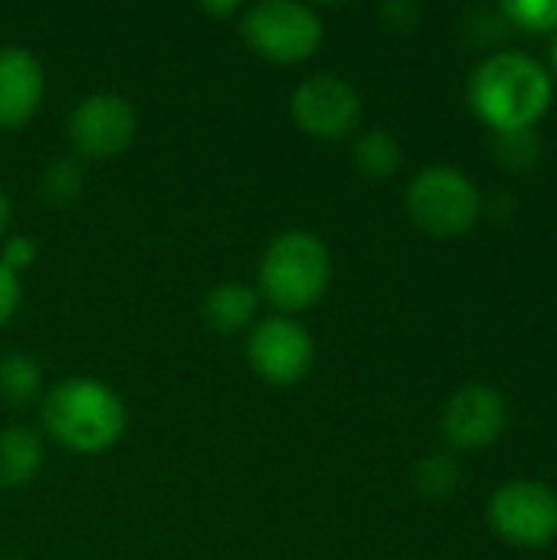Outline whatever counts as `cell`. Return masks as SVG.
<instances>
[{
  "instance_id": "1",
  "label": "cell",
  "mask_w": 557,
  "mask_h": 560,
  "mask_svg": "<svg viewBox=\"0 0 557 560\" xmlns=\"http://www.w3.org/2000/svg\"><path fill=\"white\" fill-rule=\"evenodd\" d=\"M466 102L492 135L525 131L548 115L555 102V79L532 52H489L466 82Z\"/></svg>"
},
{
  "instance_id": "2",
  "label": "cell",
  "mask_w": 557,
  "mask_h": 560,
  "mask_svg": "<svg viewBox=\"0 0 557 560\" xmlns=\"http://www.w3.org/2000/svg\"><path fill=\"white\" fill-rule=\"evenodd\" d=\"M43 427L46 433L76 456L108 453L128 423L125 400L115 387L95 377H66L43 394Z\"/></svg>"
},
{
  "instance_id": "3",
  "label": "cell",
  "mask_w": 557,
  "mask_h": 560,
  "mask_svg": "<svg viewBox=\"0 0 557 560\" xmlns=\"http://www.w3.org/2000/svg\"><path fill=\"white\" fill-rule=\"evenodd\" d=\"M332 285V253L325 240L312 230H286L279 233L256 272V292L279 315H299L325 299Z\"/></svg>"
},
{
  "instance_id": "4",
  "label": "cell",
  "mask_w": 557,
  "mask_h": 560,
  "mask_svg": "<svg viewBox=\"0 0 557 560\" xmlns=\"http://www.w3.org/2000/svg\"><path fill=\"white\" fill-rule=\"evenodd\" d=\"M407 217L417 230L437 240H456L469 233L483 217V194L476 180L450 164L420 167L404 190Z\"/></svg>"
},
{
  "instance_id": "5",
  "label": "cell",
  "mask_w": 557,
  "mask_h": 560,
  "mask_svg": "<svg viewBox=\"0 0 557 560\" xmlns=\"http://www.w3.org/2000/svg\"><path fill=\"white\" fill-rule=\"evenodd\" d=\"M240 36L259 59L276 66H299L318 52L325 23L309 3L259 0L240 10Z\"/></svg>"
},
{
  "instance_id": "6",
  "label": "cell",
  "mask_w": 557,
  "mask_h": 560,
  "mask_svg": "<svg viewBox=\"0 0 557 560\" xmlns=\"http://www.w3.org/2000/svg\"><path fill=\"white\" fill-rule=\"evenodd\" d=\"M486 522L506 545L542 551L557 541V492L538 479L502 482L489 495Z\"/></svg>"
},
{
  "instance_id": "7",
  "label": "cell",
  "mask_w": 557,
  "mask_h": 560,
  "mask_svg": "<svg viewBox=\"0 0 557 560\" xmlns=\"http://www.w3.org/2000/svg\"><path fill=\"white\" fill-rule=\"evenodd\" d=\"M138 135V112L118 92H92L79 98L66 121L72 158L112 161L121 158Z\"/></svg>"
},
{
  "instance_id": "8",
  "label": "cell",
  "mask_w": 557,
  "mask_h": 560,
  "mask_svg": "<svg viewBox=\"0 0 557 560\" xmlns=\"http://www.w3.org/2000/svg\"><path fill=\"white\" fill-rule=\"evenodd\" d=\"M292 121L315 141H345L361 128L364 102L338 72L305 75L289 98Z\"/></svg>"
},
{
  "instance_id": "9",
  "label": "cell",
  "mask_w": 557,
  "mask_h": 560,
  "mask_svg": "<svg viewBox=\"0 0 557 560\" xmlns=\"http://www.w3.org/2000/svg\"><path fill=\"white\" fill-rule=\"evenodd\" d=\"M246 361L259 381L276 387H292L315 364V338L299 318L266 315L250 328Z\"/></svg>"
},
{
  "instance_id": "10",
  "label": "cell",
  "mask_w": 557,
  "mask_h": 560,
  "mask_svg": "<svg viewBox=\"0 0 557 560\" xmlns=\"http://www.w3.org/2000/svg\"><path fill=\"white\" fill-rule=\"evenodd\" d=\"M506 423H509V404H506L502 390L492 384L460 387L440 413L443 440L463 453L489 450L506 433Z\"/></svg>"
},
{
  "instance_id": "11",
  "label": "cell",
  "mask_w": 557,
  "mask_h": 560,
  "mask_svg": "<svg viewBox=\"0 0 557 560\" xmlns=\"http://www.w3.org/2000/svg\"><path fill=\"white\" fill-rule=\"evenodd\" d=\"M46 95V72L33 49L0 46V128L16 131L36 118Z\"/></svg>"
},
{
  "instance_id": "12",
  "label": "cell",
  "mask_w": 557,
  "mask_h": 560,
  "mask_svg": "<svg viewBox=\"0 0 557 560\" xmlns=\"http://www.w3.org/2000/svg\"><path fill=\"white\" fill-rule=\"evenodd\" d=\"M259 292L256 285H246V282H220L213 285L207 295H204V305H200V315L204 322L220 331V335H240L246 328H253L259 322Z\"/></svg>"
},
{
  "instance_id": "13",
  "label": "cell",
  "mask_w": 557,
  "mask_h": 560,
  "mask_svg": "<svg viewBox=\"0 0 557 560\" xmlns=\"http://www.w3.org/2000/svg\"><path fill=\"white\" fill-rule=\"evenodd\" d=\"M43 440L26 427L0 430V489H20L43 469Z\"/></svg>"
},
{
  "instance_id": "14",
  "label": "cell",
  "mask_w": 557,
  "mask_h": 560,
  "mask_svg": "<svg viewBox=\"0 0 557 560\" xmlns=\"http://www.w3.org/2000/svg\"><path fill=\"white\" fill-rule=\"evenodd\" d=\"M351 161L368 180H387L401 171L404 164V148L401 141L384 131V128H368L355 135L351 141Z\"/></svg>"
},
{
  "instance_id": "15",
  "label": "cell",
  "mask_w": 557,
  "mask_h": 560,
  "mask_svg": "<svg viewBox=\"0 0 557 560\" xmlns=\"http://www.w3.org/2000/svg\"><path fill=\"white\" fill-rule=\"evenodd\" d=\"M43 394V368L36 358L30 354H3L0 358V397L10 407H26L33 400H39Z\"/></svg>"
},
{
  "instance_id": "16",
  "label": "cell",
  "mask_w": 557,
  "mask_h": 560,
  "mask_svg": "<svg viewBox=\"0 0 557 560\" xmlns=\"http://www.w3.org/2000/svg\"><path fill=\"white\" fill-rule=\"evenodd\" d=\"M463 482L460 463L446 453H430L414 466V489L430 499V502H443L450 499Z\"/></svg>"
},
{
  "instance_id": "17",
  "label": "cell",
  "mask_w": 557,
  "mask_h": 560,
  "mask_svg": "<svg viewBox=\"0 0 557 560\" xmlns=\"http://www.w3.org/2000/svg\"><path fill=\"white\" fill-rule=\"evenodd\" d=\"M492 154H496L499 167H506L512 174H525V171L538 167V161L545 154V141L538 138L535 128L502 131V135H492Z\"/></svg>"
},
{
  "instance_id": "18",
  "label": "cell",
  "mask_w": 557,
  "mask_h": 560,
  "mask_svg": "<svg viewBox=\"0 0 557 560\" xmlns=\"http://www.w3.org/2000/svg\"><path fill=\"white\" fill-rule=\"evenodd\" d=\"M82 167L76 158H59L53 164H46L43 177H39V190H43V200L53 203V207H66L72 203L79 194H82Z\"/></svg>"
},
{
  "instance_id": "19",
  "label": "cell",
  "mask_w": 557,
  "mask_h": 560,
  "mask_svg": "<svg viewBox=\"0 0 557 560\" xmlns=\"http://www.w3.org/2000/svg\"><path fill=\"white\" fill-rule=\"evenodd\" d=\"M506 23L522 33H557V0H506Z\"/></svg>"
},
{
  "instance_id": "20",
  "label": "cell",
  "mask_w": 557,
  "mask_h": 560,
  "mask_svg": "<svg viewBox=\"0 0 557 560\" xmlns=\"http://www.w3.org/2000/svg\"><path fill=\"white\" fill-rule=\"evenodd\" d=\"M36 256H39L36 240L26 236V233H13V236H7L3 246H0V262H3L7 269H13L16 276L26 272V269L36 262Z\"/></svg>"
},
{
  "instance_id": "21",
  "label": "cell",
  "mask_w": 557,
  "mask_h": 560,
  "mask_svg": "<svg viewBox=\"0 0 557 560\" xmlns=\"http://www.w3.org/2000/svg\"><path fill=\"white\" fill-rule=\"evenodd\" d=\"M420 16H423V7L420 3H410V0H394V3H384L381 7V20L394 33H414L417 23H420Z\"/></svg>"
},
{
  "instance_id": "22",
  "label": "cell",
  "mask_w": 557,
  "mask_h": 560,
  "mask_svg": "<svg viewBox=\"0 0 557 560\" xmlns=\"http://www.w3.org/2000/svg\"><path fill=\"white\" fill-rule=\"evenodd\" d=\"M20 299H23L20 276L0 262V328L13 322V315H16V308H20Z\"/></svg>"
},
{
  "instance_id": "23",
  "label": "cell",
  "mask_w": 557,
  "mask_h": 560,
  "mask_svg": "<svg viewBox=\"0 0 557 560\" xmlns=\"http://www.w3.org/2000/svg\"><path fill=\"white\" fill-rule=\"evenodd\" d=\"M204 13H207V16H217V20H223V16H240V3H204Z\"/></svg>"
},
{
  "instance_id": "24",
  "label": "cell",
  "mask_w": 557,
  "mask_h": 560,
  "mask_svg": "<svg viewBox=\"0 0 557 560\" xmlns=\"http://www.w3.org/2000/svg\"><path fill=\"white\" fill-rule=\"evenodd\" d=\"M7 226H10V197L0 190V236L7 233Z\"/></svg>"
},
{
  "instance_id": "25",
  "label": "cell",
  "mask_w": 557,
  "mask_h": 560,
  "mask_svg": "<svg viewBox=\"0 0 557 560\" xmlns=\"http://www.w3.org/2000/svg\"><path fill=\"white\" fill-rule=\"evenodd\" d=\"M548 72H552V79L557 82V33L555 39H552V66H548Z\"/></svg>"
}]
</instances>
